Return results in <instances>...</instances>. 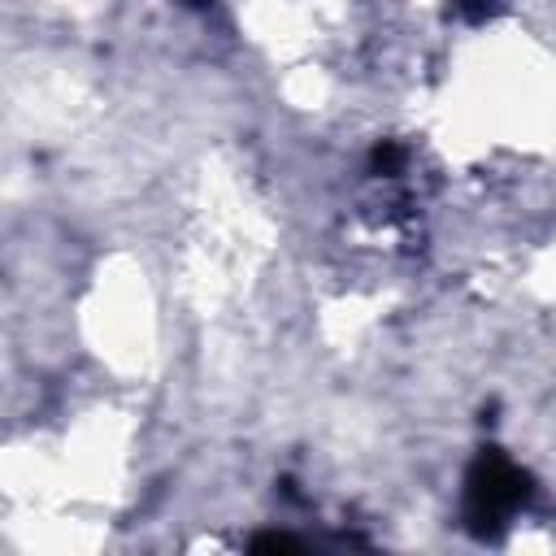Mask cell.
<instances>
[{
	"mask_svg": "<svg viewBox=\"0 0 556 556\" xmlns=\"http://www.w3.org/2000/svg\"><path fill=\"white\" fill-rule=\"evenodd\" d=\"M182 4H191V9H208L213 0H182Z\"/></svg>",
	"mask_w": 556,
	"mask_h": 556,
	"instance_id": "cell-5",
	"label": "cell"
},
{
	"mask_svg": "<svg viewBox=\"0 0 556 556\" xmlns=\"http://www.w3.org/2000/svg\"><path fill=\"white\" fill-rule=\"evenodd\" d=\"M530 473L508 460L500 447L478 452V460L465 473V521L473 534H495L526 500H530Z\"/></svg>",
	"mask_w": 556,
	"mask_h": 556,
	"instance_id": "cell-1",
	"label": "cell"
},
{
	"mask_svg": "<svg viewBox=\"0 0 556 556\" xmlns=\"http://www.w3.org/2000/svg\"><path fill=\"white\" fill-rule=\"evenodd\" d=\"M252 547H295V539L291 534H256Z\"/></svg>",
	"mask_w": 556,
	"mask_h": 556,
	"instance_id": "cell-4",
	"label": "cell"
},
{
	"mask_svg": "<svg viewBox=\"0 0 556 556\" xmlns=\"http://www.w3.org/2000/svg\"><path fill=\"white\" fill-rule=\"evenodd\" d=\"M400 161H404V152H400L395 143H378V148H374V156H369V165H374L378 174H395V169H400Z\"/></svg>",
	"mask_w": 556,
	"mask_h": 556,
	"instance_id": "cell-3",
	"label": "cell"
},
{
	"mask_svg": "<svg viewBox=\"0 0 556 556\" xmlns=\"http://www.w3.org/2000/svg\"><path fill=\"white\" fill-rule=\"evenodd\" d=\"M500 4H504V0H452V13L465 17V22H482V17L500 13Z\"/></svg>",
	"mask_w": 556,
	"mask_h": 556,
	"instance_id": "cell-2",
	"label": "cell"
}]
</instances>
